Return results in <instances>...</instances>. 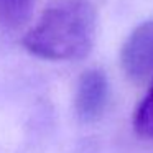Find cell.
<instances>
[{
	"instance_id": "5",
	"label": "cell",
	"mask_w": 153,
	"mask_h": 153,
	"mask_svg": "<svg viewBox=\"0 0 153 153\" xmlns=\"http://www.w3.org/2000/svg\"><path fill=\"white\" fill-rule=\"evenodd\" d=\"M133 128L140 137L153 138V79L133 112Z\"/></svg>"
},
{
	"instance_id": "1",
	"label": "cell",
	"mask_w": 153,
	"mask_h": 153,
	"mask_svg": "<svg viewBox=\"0 0 153 153\" xmlns=\"http://www.w3.org/2000/svg\"><path fill=\"white\" fill-rule=\"evenodd\" d=\"M97 33V12L89 0H53L22 40L33 56L74 61L91 53Z\"/></svg>"
},
{
	"instance_id": "2",
	"label": "cell",
	"mask_w": 153,
	"mask_h": 153,
	"mask_svg": "<svg viewBox=\"0 0 153 153\" xmlns=\"http://www.w3.org/2000/svg\"><path fill=\"white\" fill-rule=\"evenodd\" d=\"M120 66L135 82L153 79V18L135 27L120 48Z\"/></svg>"
},
{
	"instance_id": "3",
	"label": "cell",
	"mask_w": 153,
	"mask_h": 153,
	"mask_svg": "<svg viewBox=\"0 0 153 153\" xmlns=\"http://www.w3.org/2000/svg\"><path fill=\"white\" fill-rule=\"evenodd\" d=\"M109 104V81L102 69L91 68L79 76L74 91V110L81 122L94 123Z\"/></svg>"
},
{
	"instance_id": "4",
	"label": "cell",
	"mask_w": 153,
	"mask_h": 153,
	"mask_svg": "<svg viewBox=\"0 0 153 153\" xmlns=\"http://www.w3.org/2000/svg\"><path fill=\"white\" fill-rule=\"evenodd\" d=\"M35 0H0V25L17 28L28 18Z\"/></svg>"
}]
</instances>
